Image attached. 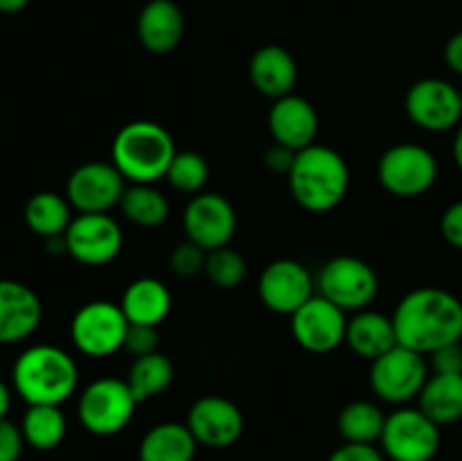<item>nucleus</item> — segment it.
<instances>
[{"instance_id":"f257e3e1","label":"nucleus","mask_w":462,"mask_h":461,"mask_svg":"<svg viewBox=\"0 0 462 461\" xmlns=\"http://www.w3.org/2000/svg\"><path fill=\"white\" fill-rule=\"evenodd\" d=\"M393 324L397 343L429 357L447 343L462 342V301L449 289L418 287L397 303Z\"/></svg>"},{"instance_id":"f03ea898","label":"nucleus","mask_w":462,"mask_h":461,"mask_svg":"<svg viewBox=\"0 0 462 461\" xmlns=\"http://www.w3.org/2000/svg\"><path fill=\"white\" fill-rule=\"evenodd\" d=\"M79 384L75 357L52 343H34L16 357L12 387L27 405H59L70 400Z\"/></svg>"},{"instance_id":"7ed1b4c3","label":"nucleus","mask_w":462,"mask_h":461,"mask_svg":"<svg viewBox=\"0 0 462 461\" xmlns=\"http://www.w3.org/2000/svg\"><path fill=\"white\" fill-rule=\"evenodd\" d=\"M287 181L298 206L323 215L346 199L350 188V167L341 152L314 143L296 154Z\"/></svg>"},{"instance_id":"20e7f679","label":"nucleus","mask_w":462,"mask_h":461,"mask_svg":"<svg viewBox=\"0 0 462 461\" xmlns=\"http://www.w3.org/2000/svg\"><path fill=\"white\" fill-rule=\"evenodd\" d=\"M176 145L170 131L152 120H134L122 127L111 145V163L126 183H158L165 179Z\"/></svg>"},{"instance_id":"39448f33","label":"nucleus","mask_w":462,"mask_h":461,"mask_svg":"<svg viewBox=\"0 0 462 461\" xmlns=\"http://www.w3.org/2000/svg\"><path fill=\"white\" fill-rule=\"evenodd\" d=\"M138 405V398L134 396L126 380L99 378L79 393L77 416L86 432L95 437H113L131 423Z\"/></svg>"},{"instance_id":"423d86ee","label":"nucleus","mask_w":462,"mask_h":461,"mask_svg":"<svg viewBox=\"0 0 462 461\" xmlns=\"http://www.w3.org/2000/svg\"><path fill=\"white\" fill-rule=\"evenodd\" d=\"M440 167L431 149L418 143H397L382 154L377 163V179L388 194L415 199L436 185Z\"/></svg>"},{"instance_id":"0eeeda50","label":"nucleus","mask_w":462,"mask_h":461,"mask_svg":"<svg viewBox=\"0 0 462 461\" xmlns=\"http://www.w3.org/2000/svg\"><path fill=\"white\" fill-rule=\"evenodd\" d=\"M429 380L427 355L397 343L370 366V389L388 405H409Z\"/></svg>"},{"instance_id":"6e6552de","label":"nucleus","mask_w":462,"mask_h":461,"mask_svg":"<svg viewBox=\"0 0 462 461\" xmlns=\"http://www.w3.org/2000/svg\"><path fill=\"white\" fill-rule=\"evenodd\" d=\"M129 319L122 312L120 303L90 301L75 312L70 321V339L77 351L86 357L116 355L125 348Z\"/></svg>"},{"instance_id":"1a4fd4ad","label":"nucleus","mask_w":462,"mask_h":461,"mask_svg":"<svg viewBox=\"0 0 462 461\" xmlns=\"http://www.w3.org/2000/svg\"><path fill=\"white\" fill-rule=\"evenodd\" d=\"M320 296L346 312H359L373 306L379 294V276L356 256H337L323 265L316 278Z\"/></svg>"},{"instance_id":"9d476101","label":"nucleus","mask_w":462,"mask_h":461,"mask_svg":"<svg viewBox=\"0 0 462 461\" xmlns=\"http://www.w3.org/2000/svg\"><path fill=\"white\" fill-rule=\"evenodd\" d=\"M379 443L391 461H431L440 450V425L420 407L404 405L386 416Z\"/></svg>"},{"instance_id":"9b49d317","label":"nucleus","mask_w":462,"mask_h":461,"mask_svg":"<svg viewBox=\"0 0 462 461\" xmlns=\"http://www.w3.org/2000/svg\"><path fill=\"white\" fill-rule=\"evenodd\" d=\"M63 238L68 256L86 267L108 265L125 247V233L108 212H79L72 217Z\"/></svg>"},{"instance_id":"f8f14e48","label":"nucleus","mask_w":462,"mask_h":461,"mask_svg":"<svg viewBox=\"0 0 462 461\" xmlns=\"http://www.w3.org/2000/svg\"><path fill=\"white\" fill-rule=\"evenodd\" d=\"M404 108L415 127L431 134L458 129L462 122L460 90L440 77L418 80L404 98Z\"/></svg>"},{"instance_id":"ddd939ff","label":"nucleus","mask_w":462,"mask_h":461,"mask_svg":"<svg viewBox=\"0 0 462 461\" xmlns=\"http://www.w3.org/2000/svg\"><path fill=\"white\" fill-rule=\"evenodd\" d=\"M257 294L266 310L291 316L314 296L316 280L302 262L280 258L262 269L257 278Z\"/></svg>"},{"instance_id":"4468645a","label":"nucleus","mask_w":462,"mask_h":461,"mask_svg":"<svg viewBox=\"0 0 462 461\" xmlns=\"http://www.w3.org/2000/svg\"><path fill=\"white\" fill-rule=\"evenodd\" d=\"M126 179L113 163L88 161L72 170L66 183V197L77 212H108L120 208Z\"/></svg>"},{"instance_id":"2eb2a0df","label":"nucleus","mask_w":462,"mask_h":461,"mask_svg":"<svg viewBox=\"0 0 462 461\" xmlns=\"http://www.w3.org/2000/svg\"><path fill=\"white\" fill-rule=\"evenodd\" d=\"M185 238L203 251L228 247L237 230L235 206L219 193H199L183 211Z\"/></svg>"},{"instance_id":"dca6fc26","label":"nucleus","mask_w":462,"mask_h":461,"mask_svg":"<svg viewBox=\"0 0 462 461\" xmlns=\"http://www.w3.org/2000/svg\"><path fill=\"white\" fill-rule=\"evenodd\" d=\"M346 310L334 306L320 294H314L300 310L291 315V334L305 351L325 355L346 343Z\"/></svg>"},{"instance_id":"f3484780","label":"nucleus","mask_w":462,"mask_h":461,"mask_svg":"<svg viewBox=\"0 0 462 461\" xmlns=\"http://www.w3.org/2000/svg\"><path fill=\"white\" fill-rule=\"evenodd\" d=\"M185 425L199 446L230 447L244 434V414L230 398L201 396L192 402Z\"/></svg>"},{"instance_id":"a211bd4d","label":"nucleus","mask_w":462,"mask_h":461,"mask_svg":"<svg viewBox=\"0 0 462 461\" xmlns=\"http://www.w3.org/2000/svg\"><path fill=\"white\" fill-rule=\"evenodd\" d=\"M43 321V303L30 285L0 278V343L12 346L30 339Z\"/></svg>"},{"instance_id":"6ab92c4d","label":"nucleus","mask_w":462,"mask_h":461,"mask_svg":"<svg viewBox=\"0 0 462 461\" xmlns=\"http://www.w3.org/2000/svg\"><path fill=\"white\" fill-rule=\"evenodd\" d=\"M269 131L278 145L300 152L319 138V113L307 98L284 95L271 104Z\"/></svg>"},{"instance_id":"aec40b11","label":"nucleus","mask_w":462,"mask_h":461,"mask_svg":"<svg viewBox=\"0 0 462 461\" xmlns=\"http://www.w3.org/2000/svg\"><path fill=\"white\" fill-rule=\"evenodd\" d=\"M135 34L147 52H174L185 34L183 9L174 0H149L138 14Z\"/></svg>"},{"instance_id":"412c9836","label":"nucleus","mask_w":462,"mask_h":461,"mask_svg":"<svg viewBox=\"0 0 462 461\" xmlns=\"http://www.w3.org/2000/svg\"><path fill=\"white\" fill-rule=\"evenodd\" d=\"M248 77L257 93L280 99L291 95L298 84V63L293 54L282 45H262L248 61Z\"/></svg>"},{"instance_id":"4be33fe9","label":"nucleus","mask_w":462,"mask_h":461,"mask_svg":"<svg viewBox=\"0 0 462 461\" xmlns=\"http://www.w3.org/2000/svg\"><path fill=\"white\" fill-rule=\"evenodd\" d=\"M346 343L355 355L365 357V360H377L383 353L397 346V333L393 316L383 312H374L370 307L355 312L347 319Z\"/></svg>"},{"instance_id":"5701e85b","label":"nucleus","mask_w":462,"mask_h":461,"mask_svg":"<svg viewBox=\"0 0 462 461\" xmlns=\"http://www.w3.org/2000/svg\"><path fill=\"white\" fill-rule=\"evenodd\" d=\"M120 307L129 324L158 328L171 310V292L162 280L143 276L129 283V287L122 292Z\"/></svg>"},{"instance_id":"b1692460","label":"nucleus","mask_w":462,"mask_h":461,"mask_svg":"<svg viewBox=\"0 0 462 461\" xmlns=\"http://www.w3.org/2000/svg\"><path fill=\"white\" fill-rule=\"evenodd\" d=\"M197 438L185 423H158L143 437L138 447L140 461H194Z\"/></svg>"},{"instance_id":"393cba45","label":"nucleus","mask_w":462,"mask_h":461,"mask_svg":"<svg viewBox=\"0 0 462 461\" xmlns=\"http://www.w3.org/2000/svg\"><path fill=\"white\" fill-rule=\"evenodd\" d=\"M418 407L436 425L462 419V373H433L418 396Z\"/></svg>"},{"instance_id":"a878e982","label":"nucleus","mask_w":462,"mask_h":461,"mask_svg":"<svg viewBox=\"0 0 462 461\" xmlns=\"http://www.w3.org/2000/svg\"><path fill=\"white\" fill-rule=\"evenodd\" d=\"M23 217H25L27 229L39 238H61L72 221V206L66 194L43 190V193L32 194L30 202L25 203Z\"/></svg>"},{"instance_id":"bb28decb","label":"nucleus","mask_w":462,"mask_h":461,"mask_svg":"<svg viewBox=\"0 0 462 461\" xmlns=\"http://www.w3.org/2000/svg\"><path fill=\"white\" fill-rule=\"evenodd\" d=\"M386 425V414L373 400H352L338 411L337 428L343 437V443H361L374 446L379 443Z\"/></svg>"},{"instance_id":"cd10ccee","label":"nucleus","mask_w":462,"mask_h":461,"mask_svg":"<svg viewBox=\"0 0 462 461\" xmlns=\"http://www.w3.org/2000/svg\"><path fill=\"white\" fill-rule=\"evenodd\" d=\"M21 432L27 446L39 452H50L61 446L66 438V414L59 405H27L21 420Z\"/></svg>"},{"instance_id":"c85d7f7f","label":"nucleus","mask_w":462,"mask_h":461,"mask_svg":"<svg viewBox=\"0 0 462 461\" xmlns=\"http://www.w3.org/2000/svg\"><path fill=\"white\" fill-rule=\"evenodd\" d=\"M120 211L131 224L156 229L170 217V199L156 188V183H129L122 194Z\"/></svg>"},{"instance_id":"c756f323","label":"nucleus","mask_w":462,"mask_h":461,"mask_svg":"<svg viewBox=\"0 0 462 461\" xmlns=\"http://www.w3.org/2000/svg\"><path fill=\"white\" fill-rule=\"evenodd\" d=\"M125 380L131 391H134V396L138 398V402H144L149 398L161 396L171 387V382H174V364L161 351L152 353V355L135 357Z\"/></svg>"},{"instance_id":"7c9ffc66","label":"nucleus","mask_w":462,"mask_h":461,"mask_svg":"<svg viewBox=\"0 0 462 461\" xmlns=\"http://www.w3.org/2000/svg\"><path fill=\"white\" fill-rule=\"evenodd\" d=\"M165 179L174 190L194 197V194L203 193V188H206L208 179H210V165L197 152H176Z\"/></svg>"},{"instance_id":"2f4dec72","label":"nucleus","mask_w":462,"mask_h":461,"mask_svg":"<svg viewBox=\"0 0 462 461\" xmlns=\"http://www.w3.org/2000/svg\"><path fill=\"white\" fill-rule=\"evenodd\" d=\"M246 271H248L246 260H244L242 253L230 249V244L228 247L215 249V251H208L206 269H203V274L208 276V280H210L215 287L219 289L239 287V285L244 283V278H246Z\"/></svg>"},{"instance_id":"473e14b6","label":"nucleus","mask_w":462,"mask_h":461,"mask_svg":"<svg viewBox=\"0 0 462 461\" xmlns=\"http://www.w3.org/2000/svg\"><path fill=\"white\" fill-rule=\"evenodd\" d=\"M206 258L208 251H203L199 244L189 242V240L185 238V242L176 244V247L171 249L170 267L176 276H180V278H192V276L203 274V269H206Z\"/></svg>"},{"instance_id":"72a5a7b5","label":"nucleus","mask_w":462,"mask_h":461,"mask_svg":"<svg viewBox=\"0 0 462 461\" xmlns=\"http://www.w3.org/2000/svg\"><path fill=\"white\" fill-rule=\"evenodd\" d=\"M125 351L134 357L152 355L158 351V328L156 325H134L129 324L125 339Z\"/></svg>"},{"instance_id":"f704fd0d","label":"nucleus","mask_w":462,"mask_h":461,"mask_svg":"<svg viewBox=\"0 0 462 461\" xmlns=\"http://www.w3.org/2000/svg\"><path fill=\"white\" fill-rule=\"evenodd\" d=\"M23 446H25V438H23L21 425L0 419V461L21 459Z\"/></svg>"},{"instance_id":"c9c22d12","label":"nucleus","mask_w":462,"mask_h":461,"mask_svg":"<svg viewBox=\"0 0 462 461\" xmlns=\"http://www.w3.org/2000/svg\"><path fill=\"white\" fill-rule=\"evenodd\" d=\"M429 357H431L429 366H433V373H462V342L447 343Z\"/></svg>"},{"instance_id":"e433bc0d","label":"nucleus","mask_w":462,"mask_h":461,"mask_svg":"<svg viewBox=\"0 0 462 461\" xmlns=\"http://www.w3.org/2000/svg\"><path fill=\"white\" fill-rule=\"evenodd\" d=\"M440 233L454 249L462 251V199L454 202L440 217Z\"/></svg>"},{"instance_id":"4c0bfd02","label":"nucleus","mask_w":462,"mask_h":461,"mask_svg":"<svg viewBox=\"0 0 462 461\" xmlns=\"http://www.w3.org/2000/svg\"><path fill=\"white\" fill-rule=\"evenodd\" d=\"M328 461H386L382 450L374 446H361V443H343L341 447L328 456Z\"/></svg>"},{"instance_id":"58836bf2","label":"nucleus","mask_w":462,"mask_h":461,"mask_svg":"<svg viewBox=\"0 0 462 461\" xmlns=\"http://www.w3.org/2000/svg\"><path fill=\"white\" fill-rule=\"evenodd\" d=\"M296 154L293 149L284 147V145H278L273 143V147L266 149L264 154V165L269 167L273 174H280V176H289V172H291L293 163H296Z\"/></svg>"},{"instance_id":"ea45409f","label":"nucleus","mask_w":462,"mask_h":461,"mask_svg":"<svg viewBox=\"0 0 462 461\" xmlns=\"http://www.w3.org/2000/svg\"><path fill=\"white\" fill-rule=\"evenodd\" d=\"M445 63L451 72L462 77V30L456 32L445 45Z\"/></svg>"},{"instance_id":"a19ab883","label":"nucleus","mask_w":462,"mask_h":461,"mask_svg":"<svg viewBox=\"0 0 462 461\" xmlns=\"http://www.w3.org/2000/svg\"><path fill=\"white\" fill-rule=\"evenodd\" d=\"M9 407H12V389L0 380V419H7Z\"/></svg>"},{"instance_id":"79ce46f5","label":"nucleus","mask_w":462,"mask_h":461,"mask_svg":"<svg viewBox=\"0 0 462 461\" xmlns=\"http://www.w3.org/2000/svg\"><path fill=\"white\" fill-rule=\"evenodd\" d=\"M30 5V0H0V14H18Z\"/></svg>"},{"instance_id":"37998d69","label":"nucleus","mask_w":462,"mask_h":461,"mask_svg":"<svg viewBox=\"0 0 462 461\" xmlns=\"http://www.w3.org/2000/svg\"><path fill=\"white\" fill-rule=\"evenodd\" d=\"M451 154H454V161L456 165H458V170L462 172V122L460 127L456 129V136H454V145H451Z\"/></svg>"},{"instance_id":"c03bdc74","label":"nucleus","mask_w":462,"mask_h":461,"mask_svg":"<svg viewBox=\"0 0 462 461\" xmlns=\"http://www.w3.org/2000/svg\"><path fill=\"white\" fill-rule=\"evenodd\" d=\"M460 90V107H462V89H458Z\"/></svg>"}]
</instances>
